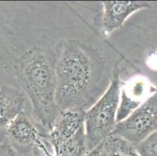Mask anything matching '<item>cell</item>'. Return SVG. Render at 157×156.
I'll return each instance as SVG.
<instances>
[{
  "instance_id": "cell-1",
  "label": "cell",
  "mask_w": 157,
  "mask_h": 156,
  "mask_svg": "<svg viewBox=\"0 0 157 156\" xmlns=\"http://www.w3.org/2000/svg\"><path fill=\"white\" fill-rule=\"evenodd\" d=\"M105 63L96 48L78 40L63 43L56 58V99L61 111L85 112L106 84Z\"/></svg>"
},
{
  "instance_id": "cell-2",
  "label": "cell",
  "mask_w": 157,
  "mask_h": 156,
  "mask_svg": "<svg viewBox=\"0 0 157 156\" xmlns=\"http://www.w3.org/2000/svg\"><path fill=\"white\" fill-rule=\"evenodd\" d=\"M56 56L50 50L34 47L17 58L13 70L32 106L36 122L48 133L61 113L56 99Z\"/></svg>"
},
{
  "instance_id": "cell-3",
  "label": "cell",
  "mask_w": 157,
  "mask_h": 156,
  "mask_svg": "<svg viewBox=\"0 0 157 156\" xmlns=\"http://www.w3.org/2000/svg\"><path fill=\"white\" fill-rule=\"evenodd\" d=\"M122 83L118 72L111 78L108 88L92 106L85 112L87 149L92 151L112 135L117 124V113Z\"/></svg>"
},
{
  "instance_id": "cell-4",
  "label": "cell",
  "mask_w": 157,
  "mask_h": 156,
  "mask_svg": "<svg viewBox=\"0 0 157 156\" xmlns=\"http://www.w3.org/2000/svg\"><path fill=\"white\" fill-rule=\"evenodd\" d=\"M157 131V88L124 120L117 123L112 134L134 146Z\"/></svg>"
},
{
  "instance_id": "cell-5",
  "label": "cell",
  "mask_w": 157,
  "mask_h": 156,
  "mask_svg": "<svg viewBox=\"0 0 157 156\" xmlns=\"http://www.w3.org/2000/svg\"><path fill=\"white\" fill-rule=\"evenodd\" d=\"M122 87L117 113V123L128 118L150 96L156 88L143 76L131 77Z\"/></svg>"
},
{
  "instance_id": "cell-6",
  "label": "cell",
  "mask_w": 157,
  "mask_h": 156,
  "mask_svg": "<svg viewBox=\"0 0 157 156\" xmlns=\"http://www.w3.org/2000/svg\"><path fill=\"white\" fill-rule=\"evenodd\" d=\"M84 132H85V112L66 110L61 112L46 137L53 149H56Z\"/></svg>"
},
{
  "instance_id": "cell-7",
  "label": "cell",
  "mask_w": 157,
  "mask_h": 156,
  "mask_svg": "<svg viewBox=\"0 0 157 156\" xmlns=\"http://www.w3.org/2000/svg\"><path fill=\"white\" fill-rule=\"evenodd\" d=\"M6 134L13 146L36 147L48 154L47 148L41 137H45L38 131L32 120L22 111L7 126Z\"/></svg>"
},
{
  "instance_id": "cell-8",
  "label": "cell",
  "mask_w": 157,
  "mask_h": 156,
  "mask_svg": "<svg viewBox=\"0 0 157 156\" xmlns=\"http://www.w3.org/2000/svg\"><path fill=\"white\" fill-rule=\"evenodd\" d=\"M102 31L107 36L121 28L132 14L150 8L151 5L141 1H105L102 2Z\"/></svg>"
},
{
  "instance_id": "cell-9",
  "label": "cell",
  "mask_w": 157,
  "mask_h": 156,
  "mask_svg": "<svg viewBox=\"0 0 157 156\" xmlns=\"http://www.w3.org/2000/svg\"><path fill=\"white\" fill-rule=\"evenodd\" d=\"M25 101V95L19 90L9 86L0 88V131L6 129L21 112Z\"/></svg>"
},
{
  "instance_id": "cell-10",
  "label": "cell",
  "mask_w": 157,
  "mask_h": 156,
  "mask_svg": "<svg viewBox=\"0 0 157 156\" xmlns=\"http://www.w3.org/2000/svg\"><path fill=\"white\" fill-rule=\"evenodd\" d=\"M122 140L121 137L110 135L96 148L89 151L84 156H113Z\"/></svg>"
},
{
  "instance_id": "cell-11",
  "label": "cell",
  "mask_w": 157,
  "mask_h": 156,
  "mask_svg": "<svg viewBox=\"0 0 157 156\" xmlns=\"http://www.w3.org/2000/svg\"><path fill=\"white\" fill-rule=\"evenodd\" d=\"M135 147L140 156H157V131L148 135Z\"/></svg>"
},
{
  "instance_id": "cell-12",
  "label": "cell",
  "mask_w": 157,
  "mask_h": 156,
  "mask_svg": "<svg viewBox=\"0 0 157 156\" xmlns=\"http://www.w3.org/2000/svg\"><path fill=\"white\" fill-rule=\"evenodd\" d=\"M113 156H140L137 152L135 147L127 141L126 140H121V144L118 147L117 150L113 154Z\"/></svg>"
},
{
  "instance_id": "cell-13",
  "label": "cell",
  "mask_w": 157,
  "mask_h": 156,
  "mask_svg": "<svg viewBox=\"0 0 157 156\" xmlns=\"http://www.w3.org/2000/svg\"><path fill=\"white\" fill-rule=\"evenodd\" d=\"M15 148L10 141H4L0 144V156H16Z\"/></svg>"
}]
</instances>
